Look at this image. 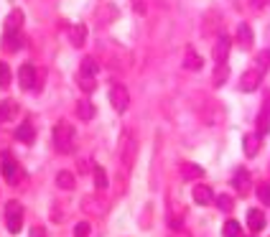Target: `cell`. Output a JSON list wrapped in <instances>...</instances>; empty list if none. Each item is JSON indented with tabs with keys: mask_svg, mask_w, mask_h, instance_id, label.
Masks as SVG:
<instances>
[{
	"mask_svg": "<svg viewBox=\"0 0 270 237\" xmlns=\"http://www.w3.org/2000/svg\"><path fill=\"white\" fill-rule=\"evenodd\" d=\"M74 145H77V130H74V125L67 123V120L56 123L54 125V148L67 156V153L74 151Z\"/></svg>",
	"mask_w": 270,
	"mask_h": 237,
	"instance_id": "obj_1",
	"label": "cell"
},
{
	"mask_svg": "<svg viewBox=\"0 0 270 237\" xmlns=\"http://www.w3.org/2000/svg\"><path fill=\"white\" fill-rule=\"evenodd\" d=\"M5 227L10 235H18L23 230V204H18L16 199L5 204Z\"/></svg>",
	"mask_w": 270,
	"mask_h": 237,
	"instance_id": "obj_2",
	"label": "cell"
},
{
	"mask_svg": "<svg viewBox=\"0 0 270 237\" xmlns=\"http://www.w3.org/2000/svg\"><path fill=\"white\" fill-rule=\"evenodd\" d=\"M135 153H138V143H135V138L128 133L123 138V143H120V161H123L125 169H130L135 164Z\"/></svg>",
	"mask_w": 270,
	"mask_h": 237,
	"instance_id": "obj_3",
	"label": "cell"
},
{
	"mask_svg": "<svg viewBox=\"0 0 270 237\" xmlns=\"http://www.w3.org/2000/svg\"><path fill=\"white\" fill-rule=\"evenodd\" d=\"M110 102H112V107L117 112H125L128 105H130V95L123 84H112V90H110Z\"/></svg>",
	"mask_w": 270,
	"mask_h": 237,
	"instance_id": "obj_4",
	"label": "cell"
},
{
	"mask_svg": "<svg viewBox=\"0 0 270 237\" xmlns=\"http://www.w3.org/2000/svg\"><path fill=\"white\" fill-rule=\"evenodd\" d=\"M230 46H232V41L227 36H219L214 41V49H212V56H214V62L217 64H224L227 62V56H230Z\"/></svg>",
	"mask_w": 270,
	"mask_h": 237,
	"instance_id": "obj_5",
	"label": "cell"
},
{
	"mask_svg": "<svg viewBox=\"0 0 270 237\" xmlns=\"http://www.w3.org/2000/svg\"><path fill=\"white\" fill-rule=\"evenodd\" d=\"M18 82H21L23 90H36V82H38L36 69H34L31 64H23V67L18 69Z\"/></svg>",
	"mask_w": 270,
	"mask_h": 237,
	"instance_id": "obj_6",
	"label": "cell"
},
{
	"mask_svg": "<svg viewBox=\"0 0 270 237\" xmlns=\"http://www.w3.org/2000/svg\"><path fill=\"white\" fill-rule=\"evenodd\" d=\"M18 110H21V105L16 100H3V102H0V120H3V123H13L18 117Z\"/></svg>",
	"mask_w": 270,
	"mask_h": 237,
	"instance_id": "obj_7",
	"label": "cell"
},
{
	"mask_svg": "<svg viewBox=\"0 0 270 237\" xmlns=\"http://www.w3.org/2000/svg\"><path fill=\"white\" fill-rule=\"evenodd\" d=\"M258 87H260V71L258 69L245 71L242 77H239V90L242 92H252V90H258Z\"/></svg>",
	"mask_w": 270,
	"mask_h": 237,
	"instance_id": "obj_8",
	"label": "cell"
},
{
	"mask_svg": "<svg viewBox=\"0 0 270 237\" xmlns=\"http://www.w3.org/2000/svg\"><path fill=\"white\" fill-rule=\"evenodd\" d=\"M3 49L10 51V54H16L18 49H23V36H21V31H5V34H3Z\"/></svg>",
	"mask_w": 270,
	"mask_h": 237,
	"instance_id": "obj_9",
	"label": "cell"
},
{
	"mask_svg": "<svg viewBox=\"0 0 270 237\" xmlns=\"http://www.w3.org/2000/svg\"><path fill=\"white\" fill-rule=\"evenodd\" d=\"M191 194H194V202L202 204V206H206V204H212V202H214V191L209 189L206 184H197Z\"/></svg>",
	"mask_w": 270,
	"mask_h": 237,
	"instance_id": "obj_10",
	"label": "cell"
},
{
	"mask_svg": "<svg viewBox=\"0 0 270 237\" xmlns=\"http://www.w3.org/2000/svg\"><path fill=\"white\" fill-rule=\"evenodd\" d=\"M232 184H235V189H237V194H239V197H245V194H250V173H247L245 169H239V171L235 173V179H232Z\"/></svg>",
	"mask_w": 270,
	"mask_h": 237,
	"instance_id": "obj_11",
	"label": "cell"
},
{
	"mask_svg": "<svg viewBox=\"0 0 270 237\" xmlns=\"http://www.w3.org/2000/svg\"><path fill=\"white\" fill-rule=\"evenodd\" d=\"M0 166H3V176H5V179L8 181H16V173H18V164H16V158H13L8 151L3 153V164H0Z\"/></svg>",
	"mask_w": 270,
	"mask_h": 237,
	"instance_id": "obj_12",
	"label": "cell"
},
{
	"mask_svg": "<svg viewBox=\"0 0 270 237\" xmlns=\"http://www.w3.org/2000/svg\"><path fill=\"white\" fill-rule=\"evenodd\" d=\"M69 41H71V46H84V41H87V26H82V23L69 26Z\"/></svg>",
	"mask_w": 270,
	"mask_h": 237,
	"instance_id": "obj_13",
	"label": "cell"
},
{
	"mask_svg": "<svg viewBox=\"0 0 270 237\" xmlns=\"http://www.w3.org/2000/svg\"><path fill=\"white\" fill-rule=\"evenodd\" d=\"M242 151H245V156H258V151H260V135L258 133H250V135H245V140H242Z\"/></svg>",
	"mask_w": 270,
	"mask_h": 237,
	"instance_id": "obj_14",
	"label": "cell"
},
{
	"mask_svg": "<svg viewBox=\"0 0 270 237\" xmlns=\"http://www.w3.org/2000/svg\"><path fill=\"white\" fill-rule=\"evenodd\" d=\"M247 225L252 232H260L265 227V214L260 209H247Z\"/></svg>",
	"mask_w": 270,
	"mask_h": 237,
	"instance_id": "obj_15",
	"label": "cell"
},
{
	"mask_svg": "<svg viewBox=\"0 0 270 237\" xmlns=\"http://www.w3.org/2000/svg\"><path fill=\"white\" fill-rule=\"evenodd\" d=\"M237 41H239V46H242V49H250L252 46V28L247 23H239L237 26Z\"/></svg>",
	"mask_w": 270,
	"mask_h": 237,
	"instance_id": "obj_16",
	"label": "cell"
},
{
	"mask_svg": "<svg viewBox=\"0 0 270 237\" xmlns=\"http://www.w3.org/2000/svg\"><path fill=\"white\" fill-rule=\"evenodd\" d=\"M181 176H184L186 181H197V179H202V176H204V169L197 166V164H181Z\"/></svg>",
	"mask_w": 270,
	"mask_h": 237,
	"instance_id": "obj_17",
	"label": "cell"
},
{
	"mask_svg": "<svg viewBox=\"0 0 270 237\" xmlns=\"http://www.w3.org/2000/svg\"><path fill=\"white\" fill-rule=\"evenodd\" d=\"M16 138H18L21 143H34V138H36L34 125H31V123H21L18 130H16Z\"/></svg>",
	"mask_w": 270,
	"mask_h": 237,
	"instance_id": "obj_18",
	"label": "cell"
},
{
	"mask_svg": "<svg viewBox=\"0 0 270 237\" xmlns=\"http://www.w3.org/2000/svg\"><path fill=\"white\" fill-rule=\"evenodd\" d=\"M77 115H79V120H92L95 117V105L89 100H79L77 102Z\"/></svg>",
	"mask_w": 270,
	"mask_h": 237,
	"instance_id": "obj_19",
	"label": "cell"
},
{
	"mask_svg": "<svg viewBox=\"0 0 270 237\" xmlns=\"http://www.w3.org/2000/svg\"><path fill=\"white\" fill-rule=\"evenodd\" d=\"M184 67L191 69V71H199V69L204 67V62H202V56L194 51V49H186V62H184Z\"/></svg>",
	"mask_w": 270,
	"mask_h": 237,
	"instance_id": "obj_20",
	"label": "cell"
},
{
	"mask_svg": "<svg viewBox=\"0 0 270 237\" xmlns=\"http://www.w3.org/2000/svg\"><path fill=\"white\" fill-rule=\"evenodd\" d=\"M21 26H23V13L13 10L10 16L5 18V31H21Z\"/></svg>",
	"mask_w": 270,
	"mask_h": 237,
	"instance_id": "obj_21",
	"label": "cell"
},
{
	"mask_svg": "<svg viewBox=\"0 0 270 237\" xmlns=\"http://www.w3.org/2000/svg\"><path fill=\"white\" fill-rule=\"evenodd\" d=\"M56 186H59V189H64V191H71V189H74V173H69V171H59V173H56Z\"/></svg>",
	"mask_w": 270,
	"mask_h": 237,
	"instance_id": "obj_22",
	"label": "cell"
},
{
	"mask_svg": "<svg viewBox=\"0 0 270 237\" xmlns=\"http://www.w3.org/2000/svg\"><path fill=\"white\" fill-rule=\"evenodd\" d=\"M77 84L82 87V90L89 95V92H95V87H97V82H95V77H92V74H77Z\"/></svg>",
	"mask_w": 270,
	"mask_h": 237,
	"instance_id": "obj_23",
	"label": "cell"
},
{
	"mask_svg": "<svg viewBox=\"0 0 270 237\" xmlns=\"http://www.w3.org/2000/svg\"><path fill=\"white\" fill-rule=\"evenodd\" d=\"M222 235L224 237H239V222L227 219V222H224V227H222Z\"/></svg>",
	"mask_w": 270,
	"mask_h": 237,
	"instance_id": "obj_24",
	"label": "cell"
},
{
	"mask_svg": "<svg viewBox=\"0 0 270 237\" xmlns=\"http://www.w3.org/2000/svg\"><path fill=\"white\" fill-rule=\"evenodd\" d=\"M95 186H97L100 191L107 189V173H104L102 166H95Z\"/></svg>",
	"mask_w": 270,
	"mask_h": 237,
	"instance_id": "obj_25",
	"label": "cell"
},
{
	"mask_svg": "<svg viewBox=\"0 0 270 237\" xmlns=\"http://www.w3.org/2000/svg\"><path fill=\"white\" fill-rule=\"evenodd\" d=\"M79 71H82V74H92V77H95V74H97V62H95L92 56L82 59V67H79Z\"/></svg>",
	"mask_w": 270,
	"mask_h": 237,
	"instance_id": "obj_26",
	"label": "cell"
},
{
	"mask_svg": "<svg viewBox=\"0 0 270 237\" xmlns=\"http://www.w3.org/2000/svg\"><path fill=\"white\" fill-rule=\"evenodd\" d=\"M227 77H230L227 67H224V64H217V71H214V87H222L224 82H227Z\"/></svg>",
	"mask_w": 270,
	"mask_h": 237,
	"instance_id": "obj_27",
	"label": "cell"
},
{
	"mask_svg": "<svg viewBox=\"0 0 270 237\" xmlns=\"http://www.w3.org/2000/svg\"><path fill=\"white\" fill-rule=\"evenodd\" d=\"M217 206L222 212H232V206H235V199L230 197V194H219L217 197Z\"/></svg>",
	"mask_w": 270,
	"mask_h": 237,
	"instance_id": "obj_28",
	"label": "cell"
},
{
	"mask_svg": "<svg viewBox=\"0 0 270 237\" xmlns=\"http://www.w3.org/2000/svg\"><path fill=\"white\" fill-rule=\"evenodd\" d=\"M265 69H270V49H265V51L258 54V71L263 74Z\"/></svg>",
	"mask_w": 270,
	"mask_h": 237,
	"instance_id": "obj_29",
	"label": "cell"
},
{
	"mask_svg": "<svg viewBox=\"0 0 270 237\" xmlns=\"http://www.w3.org/2000/svg\"><path fill=\"white\" fill-rule=\"evenodd\" d=\"M268 128H270V117H268V112H260V115H258V135H260V138L268 133Z\"/></svg>",
	"mask_w": 270,
	"mask_h": 237,
	"instance_id": "obj_30",
	"label": "cell"
},
{
	"mask_svg": "<svg viewBox=\"0 0 270 237\" xmlns=\"http://www.w3.org/2000/svg\"><path fill=\"white\" fill-rule=\"evenodd\" d=\"M258 199L263 204H270V184H258Z\"/></svg>",
	"mask_w": 270,
	"mask_h": 237,
	"instance_id": "obj_31",
	"label": "cell"
},
{
	"mask_svg": "<svg viewBox=\"0 0 270 237\" xmlns=\"http://www.w3.org/2000/svg\"><path fill=\"white\" fill-rule=\"evenodd\" d=\"M74 237H89V222H77L74 225Z\"/></svg>",
	"mask_w": 270,
	"mask_h": 237,
	"instance_id": "obj_32",
	"label": "cell"
},
{
	"mask_svg": "<svg viewBox=\"0 0 270 237\" xmlns=\"http://www.w3.org/2000/svg\"><path fill=\"white\" fill-rule=\"evenodd\" d=\"M10 84V69L8 64H0V87H8Z\"/></svg>",
	"mask_w": 270,
	"mask_h": 237,
	"instance_id": "obj_33",
	"label": "cell"
},
{
	"mask_svg": "<svg viewBox=\"0 0 270 237\" xmlns=\"http://www.w3.org/2000/svg\"><path fill=\"white\" fill-rule=\"evenodd\" d=\"M28 237H49V235H46V230H43V227H34L31 232H28Z\"/></svg>",
	"mask_w": 270,
	"mask_h": 237,
	"instance_id": "obj_34",
	"label": "cell"
},
{
	"mask_svg": "<svg viewBox=\"0 0 270 237\" xmlns=\"http://www.w3.org/2000/svg\"><path fill=\"white\" fill-rule=\"evenodd\" d=\"M263 5H265V0H252V8H255V10H260Z\"/></svg>",
	"mask_w": 270,
	"mask_h": 237,
	"instance_id": "obj_35",
	"label": "cell"
},
{
	"mask_svg": "<svg viewBox=\"0 0 270 237\" xmlns=\"http://www.w3.org/2000/svg\"><path fill=\"white\" fill-rule=\"evenodd\" d=\"M263 112H270V95L265 97V110H263Z\"/></svg>",
	"mask_w": 270,
	"mask_h": 237,
	"instance_id": "obj_36",
	"label": "cell"
}]
</instances>
